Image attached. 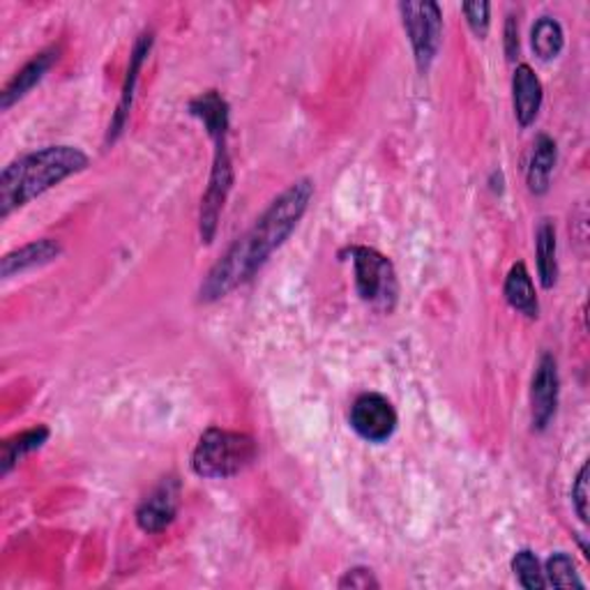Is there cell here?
Masks as SVG:
<instances>
[{
  "instance_id": "cell-1",
  "label": "cell",
  "mask_w": 590,
  "mask_h": 590,
  "mask_svg": "<svg viewBox=\"0 0 590 590\" xmlns=\"http://www.w3.org/2000/svg\"><path fill=\"white\" fill-rule=\"evenodd\" d=\"M314 199V183L301 179L271 201L258 220L231 243L199 286V303L211 305L241 288L263 268L268 258L291 238Z\"/></svg>"
},
{
  "instance_id": "cell-2",
  "label": "cell",
  "mask_w": 590,
  "mask_h": 590,
  "mask_svg": "<svg viewBox=\"0 0 590 590\" xmlns=\"http://www.w3.org/2000/svg\"><path fill=\"white\" fill-rule=\"evenodd\" d=\"M88 166H91V160L74 145H47L12 160L0 173V217L8 220L26 203H31Z\"/></svg>"
},
{
  "instance_id": "cell-3",
  "label": "cell",
  "mask_w": 590,
  "mask_h": 590,
  "mask_svg": "<svg viewBox=\"0 0 590 590\" xmlns=\"http://www.w3.org/2000/svg\"><path fill=\"white\" fill-rule=\"evenodd\" d=\"M187 111L205 128V134L211 136L213 145H215L213 169L208 175V187H205V192H203L201 211H199L201 243L213 245L217 228H220L222 211H224L226 199H228L233 183H235L233 162H231V153H228L231 106L220 91H205V93L190 100Z\"/></svg>"
},
{
  "instance_id": "cell-4",
  "label": "cell",
  "mask_w": 590,
  "mask_h": 590,
  "mask_svg": "<svg viewBox=\"0 0 590 590\" xmlns=\"http://www.w3.org/2000/svg\"><path fill=\"white\" fill-rule=\"evenodd\" d=\"M258 457L254 436L245 431H228L208 427L192 452V470L205 480H226L241 476Z\"/></svg>"
},
{
  "instance_id": "cell-5",
  "label": "cell",
  "mask_w": 590,
  "mask_h": 590,
  "mask_svg": "<svg viewBox=\"0 0 590 590\" xmlns=\"http://www.w3.org/2000/svg\"><path fill=\"white\" fill-rule=\"evenodd\" d=\"M342 254L350 256L360 301L374 309L393 312L399 298V282L393 261L378 250L365 245H353Z\"/></svg>"
},
{
  "instance_id": "cell-6",
  "label": "cell",
  "mask_w": 590,
  "mask_h": 590,
  "mask_svg": "<svg viewBox=\"0 0 590 590\" xmlns=\"http://www.w3.org/2000/svg\"><path fill=\"white\" fill-rule=\"evenodd\" d=\"M397 10L413 47L418 72L427 74L442 44V12L438 3H431V0H425V3H399Z\"/></svg>"
},
{
  "instance_id": "cell-7",
  "label": "cell",
  "mask_w": 590,
  "mask_h": 590,
  "mask_svg": "<svg viewBox=\"0 0 590 590\" xmlns=\"http://www.w3.org/2000/svg\"><path fill=\"white\" fill-rule=\"evenodd\" d=\"M350 429L367 442H386L395 436L399 418L393 401L378 393H365L350 406Z\"/></svg>"
},
{
  "instance_id": "cell-8",
  "label": "cell",
  "mask_w": 590,
  "mask_h": 590,
  "mask_svg": "<svg viewBox=\"0 0 590 590\" xmlns=\"http://www.w3.org/2000/svg\"><path fill=\"white\" fill-rule=\"evenodd\" d=\"M181 480L175 476L162 478L160 485L148 494L136 508V526L148 536H157L166 530L181 508Z\"/></svg>"
},
{
  "instance_id": "cell-9",
  "label": "cell",
  "mask_w": 590,
  "mask_h": 590,
  "mask_svg": "<svg viewBox=\"0 0 590 590\" xmlns=\"http://www.w3.org/2000/svg\"><path fill=\"white\" fill-rule=\"evenodd\" d=\"M560 376L553 353H542L533 380H530V425L533 431H545L558 410Z\"/></svg>"
},
{
  "instance_id": "cell-10",
  "label": "cell",
  "mask_w": 590,
  "mask_h": 590,
  "mask_svg": "<svg viewBox=\"0 0 590 590\" xmlns=\"http://www.w3.org/2000/svg\"><path fill=\"white\" fill-rule=\"evenodd\" d=\"M153 44H155V33L153 31H143L136 38V42H134V47L130 51V63H128L125 81H123V88H121V100H118L115 113L111 118L109 130H106V139H104L106 145H113L118 139L123 136V132L128 128L130 113H132V104H134L136 83H139V77H141V68L148 61V55H151Z\"/></svg>"
},
{
  "instance_id": "cell-11",
  "label": "cell",
  "mask_w": 590,
  "mask_h": 590,
  "mask_svg": "<svg viewBox=\"0 0 590 590\" xmlns=\"http://www.w3.org/2000/svg\"><path fill=\"white\" fill-rule=\"evenodd\" d=\"M58 55H61V49L49 47L40 53H35L31 61H28L0 91V109L10 111L19 100H23L33 88L49 74V70L58 63Z\"/></svg>"
},
{
  "instance_id": "cell-12",
  "label": "cell",
  "mask_w": 590,
  "mask_h": 590,
  "mask_svg": "<svg viewBox=\"0 0 590 590\" xmlns=\"http://www.w3.org/2000/svg\"><path fill=\"white\" fill-rule=\"evenodd\" d=\"M545 100L542 81L538 79L536 70L521 63L515 70L512 77V106H515V118L521 128H530L540 115Z\"/></svg>"
},
{
  "instance_id": "cell-13",
  "label": "cell",
  "mask_w": 590,
  "mask_h": 590,
  "mask_svg": "<svg viewBox=\"0 0 590 590\" xmlns=\"http://www.w3.org/2000/svg\"><path fill=\"white\" fill-rule=\"evenodd\" d=\"M61 254H63V245L53 238L33 241L3 256V261H0V275H3V279H10L14 275L42 268V265L53 263Z\"/></svg>"
},
{
  "instance_id": "cell-14",
  "label": "cell",
  "mask_w": 590,
  "mask_h": 590,
  "mask_svg": "<svg viewBox=\"0 0 590 590\" xmlns=\"http://www.w3.org/2000/svg\"><path fill=\"white\" fill-rule=\"evenodd\" d=\"M558 162V145L549 134H540L533 141V151H530L528 166H526V185L528 192L542 196L549 192L551 173Z\"/></svg>"
},
{
  "instance_id": "cell-15",
  "label": "cell",
  "mask_w": 590,
  "mask_h": 590,
  "mask_svg": "<svg viewBox=\"0 0 590 590\" xmlns=\"http://www.w3.org/2000/svg\"><path fill=\"white\" fill-rule=\"evenodd\" d=\"M503 293H506V301L508 305L519 312L521 316L536 321L540 316V303H538V291H536V284H533V277H530L526 263L519 261L515 263L508 277H506V286H503Z\"/></svg>"
},
{
  "instance_id": "cell-16",
  "label": "cell",
  "mask_w": 590,
  "mask_h": 590,
  "mask_svg": "<svg viewBox=\"0 0 590 590\" xmlns=\"http://www.w3.org/2000/svg\"><path fill=\"white\" fill-rule=\"evenodd\" d=\"M51 431L44 425L31 427L21 434H14L3 440V448H0V476H10L12 468L31 452L40 450L44 442L49 440Z\"/></svg>"
},
{
  "instance_id": "cell-17",
  "label": "cell",
  "mask_w": 590,
  "mask_h": 590,
  "mask_svg": "<svg viewBox=\"0 0 590 590\" xmlns=\"http://www.w3.org/2000/svg\"><path fill=\"white\" fill-rule=\"evenodd\" d=\"M536 256H538V275L545 288H553L558 282V241L556 226L551 220H542L536 233Z\"/></svg>"
},
{
  "instance_id": "cell-18",
  "label": "cell",
  "mask_w": 590,
  "mask_h": 590,
  "mask_svg": "<svg viewBox=\"0 0 590 590\" xmlns=\"http://www.w3.org/2000/svg\"><path fill=\"white\" fill-rule=\"evenodd\" d=\"M530 47H533V53L540 58V61H553L566 47L563 26H560L553 17L538 19L533 31H530Z\"/></svg>"
},
{
  "instance_id": "cell-19",
  "label": "cell",
  "mask_w": 590,
  "mask_h": 590,
  "mask_svg": "<svg viewBox=\"0 0 590 590\" xmlns=\"http://www.w3.org/2000/svg\"><path fill=\"white\" fill-rule=\"evenodd\" d=\"M545 581L553 588H586L583 579L577 572L574 558L566 551H556L545 563Z\"/></svg>"
},
{
  "instance_id": "cell-20",
  "label": "cell",
  "mask_w": 590,
  "mask_h": 590,
  "mask_svg": "<svg viewBox=\"0 0 590 590\" xmlns=\"http://www.w3.org/2000/svg\"><path fill=\"white\" fill-rule=\"evenodd\" d=\"M512 572H515L519 586H523L526 590H542V588H547L545 570L540 566L538 556L530 549H519L512 556Z\"/></svg>"
},
{
  "instance_id": "cell-21",
  "label": "cell",
  "mask_w": 590,
  "mask_h": 590,
  "mask_svg": "<svg viewBox=\"0 0 590 590\" xmlns=\"http://www.w3.org/2000/svg\"><path fill=\"white\" fill-rule=\"evenodd\" d=\"M461 12L466 17V23L476 38L485 40L489 35L491 26V6L489 3H466L461 6Z\"/></svg>"
},
{
  "instance_id": "cell-22",
  "label": "cell",
  "mask_w": 590,
  "mask_h": 590,
  "mask_svg": "<svg viewBox=\"0 0 590 590\" xmlns=\"http://www.w3.org/2000/svg\"><path fill=\"white\" fill-rule=\"evenodd\" d=\"M588 470H590V466H588V461L579 468V474H577V478H574V485H572V506H574V510H577V517L583 521V523H588Z\"/></svg>"
},
{
  "instance_id": "cell-23",
  "label": "cell",
  "mask_w": 590,
  "mask_h": 590,
  "mask_svg": "<svg viewBox=\"0 0 590 590\" xmlns=\"http://www.w3.org/2000/svg\"><path fill=\"white\" fill-rule=\"evenodd\" d=\"M342 590H369V588H380V581L369 568H350L344 572V577L337 583Z\"/></svg>"
},
{
  "instance_id": "cell-24",
  "label": "cell",
  "mask_w": 590,
  "mask_h": 590,
  "mask_svg": "<svg viewBox=\"0 0 590 590\" xmlns=\"http://www.w3.org/2000/svg\"><path fill=\"white\" fill-rule=\"evenodd\" d=\"M503 35H506V40H503V44H506V55H508V61L512 63L515 58L519 55V23H517L515 14L508 17Z\"/></svg>"
}]
</instances>
